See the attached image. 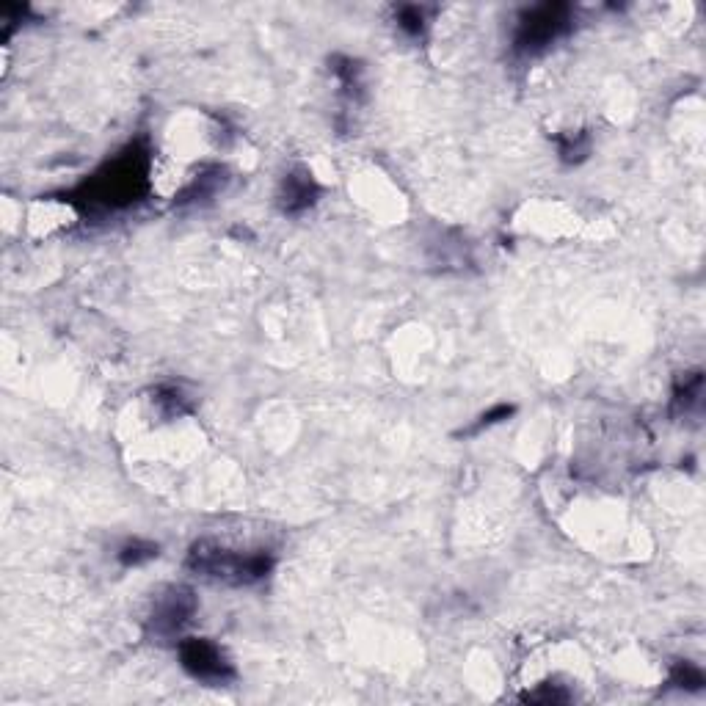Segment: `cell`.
<instances>
[{"label":"cell","instance_id":"obj_5","mask_svg":"<svg viewBox=\"0 0 706 706\" xmlns=\"http://www.w3.org/2000/svg\"><path fill=\"white\" fill-rule=\"evenodd\" d=\"M191 599H188V593H171L166 602L160 604V610L155 613V624H158L163 632H174V629H180L185 624V618L191 615Z\"/></svg>","mask_w":706,"mask_h":706},{"label":"cell","instance_id":"obj_1","mask_svg":"<svg viewBox=\"0 0 706 706\" xmlns=\"http://www.w3.org/2000/svg\"><path fill=\"white\" fill-rule=\"evenodd\" d=\"M191 566L207 574V577L243 585V582L260 580L262 574L271 569V558L268 555H232V552L221 547L196 544L194 552H191Z\"/></svg>","mask_w":706,"mask_h":706},{"label":"cell","instance_id":"obj_4","mask_svg":"<svg viewBox=\"0 0 706 706\" xmlns=\"http://www.w3.org/2000/svg\"><path fill=\"white\" fill-rule=\"evenodd\" d=\"M183 665L202 682H227L232 671L221 657V651L207 640H188L183 643Z\"/></svg>","mask_w":706,"mask_h":706},{"label":"cell","instance_id":"obj_6","mask_svg":"<svg viewBox=\"0 0 706 706\" xmlns=\"http://www.w3.org/2000/svg\"><path fill=\"white\" fill-rule=\"evenodd\" d=\"M285 210H301V207L312 205L315 199V183L309 177H287L285 183Z\"/></svg>","mask_w":706,"mask_h":706},{"label":"cell","instance_id":"obj_2","mask_svg":"<svg viewBox=\"0 0 706 706\" xmlns=\"http://www.w3.org/2000/svg\"><path fill=\"white\" fill-rule=\"evenodd\" d=\"M144 185V166L138 155H127V158L116 160L111 169L100 174L97 180V191L105 202H130L138 194V188Z\"/></svg>","mask_w":706,"mask_h":706},{"label":"cell","instance_id":"obj_8","mask_svg":"<svg viewBox=\"0 0 706 706\" xmlns=\"http://www.w3.org/2000/svg\"><path fill=\"white\" fill-rule=\"evenodd\" d=\"M400 20H403V28H409L411 34H417L422 28V14L417 12V9H406Z\"/></svg>","mask_w":706,"mask_h":706},{"label":"cell","instance_id":"obj_3","mask_svg":"<svg viewBox=\"0 0 706 706\" xmlns=\"http://www.w3.org/2000/svg\"><path fill=\"white\" fill-rule=\"evenodd\" d=\"M566 25V9L563 6H541L522 23L516 45L522 50H538L549 45Z\"/></svg>","mask_w":706,"mask_h":706},{"label":"cell","instance_id":"obj_7","mask_svg":"<svg viewBox=\"0 0 706 706\" xmlns=\"http://www.w3.org/2000/svg\"><path fill=\"white\" fill-rule=\"evenodd\" d=\"M152 555H155V547H152V544H147V547H138L136 544V547H127L125 552H122V560H125V563H138L141 558L147 560L152 558Z\"/></svg>","mask_w":706,"mask_h":706}]
</instances>
